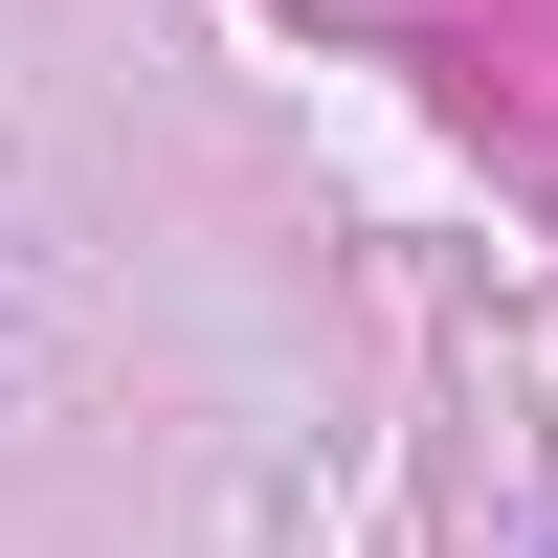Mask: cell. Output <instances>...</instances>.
I'll use <instances>...</instances> for the list:
<instances>
[]
</instances>
